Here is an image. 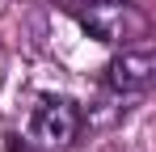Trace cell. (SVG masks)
<instances>
[{
	"mask_svg": "<svg viewBox=\"0 0 156 152\" xmlns=\"http://www.w3.org/2000/svg\"><path fill=\"white\" fill-rule=\"evenodd\" d=\"M80 127H84V118H80V110H76V101H72V97L38 93L34 106H30L26 135H30V144L42 148V152H63V148L76 144Z\"/></svg>",
	"mask_w": 156,
	"mask_h": 152,
	"instance_id": "cell-1",
	"label": "cell"
},
{
	"mask_svg": "<svg viewBox=\"0 0 156 152\" xmlns=\"http://www.w3.org/2000/svg\"><path fill=\"white\" fill-rule=\"evenodd\" d=\"M72 17L97 42H114V47L122 42L127 47L131 38H144V17H139V9L131 0H93V4L76 9Z\"/></svg>",
	"mask_w": 156,
	"mask_h": 152,
	"instance_id": "cell-2",
	"label": "cell"
},
{
	"mask_svg": "<svg viewBox=\"0 0 156 152\" xmlns=\"http://www.w3.org/2000/svg\"><path fill=\"white\" fill-rule=\"evenodd\" d=\"M156 76V51L148 42L139 47H122V55H114L105 63V85L114 93H144Z\"/></svg>",
	"mask_w": 156,
	"mask_h": 152,
	"instance_id": "cell-3",
	"label": "cell"
},
{
	"mask_svg": "<svg viewBox=\"0 0 156 152\" xmlns=\"http://www.w3.org/2000/svg\"><path fill=\"white\" fill-rule=\"evenodd\" d=\"M63 13H76V9H84V4H93V0H55Z\"/></svg>",
	"mask_w": 156,
	"mask_h": 152,
	"instance_id": "cell-4",
	"label": "cell"
}]
</instances>
